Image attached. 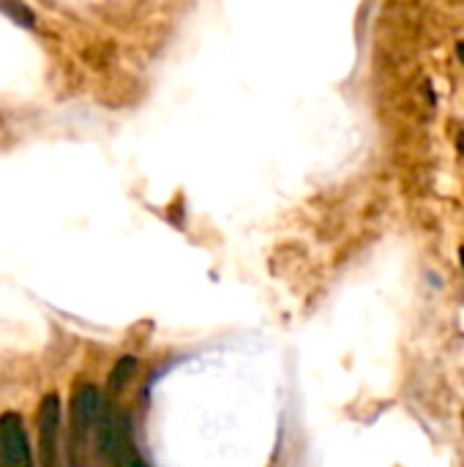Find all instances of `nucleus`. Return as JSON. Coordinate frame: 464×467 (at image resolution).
Returning <instances> with one entry per match:
<instances>
[{
  "label": "nucleus",
  "mask_w": 464,
  "mask_h": 467,
  "mask_svg": "<svg viewBox=\"0 0 464 467\" xmlns=\"http://www.w3.org/2000/svg\"><path fill=\"white\" fill-rule=\"evenodd\" d=\"M96 454H98L101 467H134L139 462L134 438H131V421L123 408L112 405L98 413Z\"/></svg>",
  "instance_id": "nucleus-1"
},
{
  "label": "nucleus",
  "mask_w": 464,
  "mask_h": 467,
  "mask_svg": "<svg viewBox=\"0 0 464 467\" xmlns=\"http://www.w3.org/2000/svg\"><path fill=\"white\" fill-rule=\"evenodd\" d=\"M101 400L96 386L82 383L71 400V430H68V462L71 467H90V435L96 432Z\"/></svg>",
  "instance_id": "nucleus-2"
},
{
  "label": "nucleus",
  "mask_w": 464,
  "mask_h": 467,
  "mask_svg": "<svg viewBox=\"0 0 464 467\" xmlns=\"http://www.w3.org/2000/svg\"><path fill=\"white\" fill-rule=\"evenodd\" d=\"M60 400L46 394L38 405V457L41 467H66L60 454Z\"/></svg>",
  "instance_id": "nucleus-3"
},
{
  "label": "nucleus",
  "mask_w": 464,
  "mask_h": 467,
  "mask_svg": "<svg viewBox=\"0 0 464 467\" xmlns=\"http://www.w3.org/2000/svg\"><path fill=\"white\" fill-rule=\"evenodd\" d=\"M0 467H33L27 430L16 413L0 416Z\"/></svg>",
  "instance_id": "nucleus-4"
},
{
  "label": "nucleus",
  "mask_w": 464,
  "mask_h": 467,
  "mask_svg": "<svg viewBox=\"0 0 464 467\" xmlns=\"http://www.w3.org/2000/svg\"><path fill=\"white\" fill-rule=\"evenodd\" d=\"M134 372H137V361L134 358H120L118 367H115V372H112V378H109V389L112 391H120L134 378Z\"/></svg>",
  "instance_id": "nucleus-5"
},
{
  "label": "nucleus",
  "mask_w": 464,
  "mask_h": 467,
  "mask_svg": "<svg viewBox=\"0 0 464 467\" xmlns=\"http://www.w3.org/2000/svg\"><path fill=\"white\" fill-rule=\"evenodd\" d=\"M457 52H459V60H462V63H464V41H462V44H459V47H457Z\"/></svg>",
  "instance_id": "nucleus-6"
},
{
  "label": "nucleus",
  "mask_w": 464,
  "mask_h": 467,
  "mask_svg": "<svg viewBox=\"0 0 464 467\" xmlns=\"http://www.w3.org/2000/svg\"><path fill=\"white\" fill-rule=\"evenodd\" d=\"M134 467H145V465H142V462H137V465H134Z\"/></svg>",
  "instance_id": "nucleus-7"
}]
</instances>
